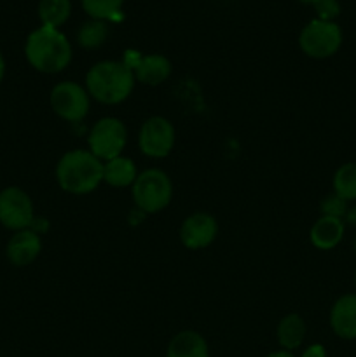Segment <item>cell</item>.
Returning a JSON list of instances; mask_svg holds the SVG:
<instances>
[{
  "label": "cell",
  "mask_w": 356,
  "mask_h": 357,
  "mask_svg": "<svg viewBox=\"0 0 356 357\" xmlns=\"http://www.w3.org/2000/svg\"><path fill=\"white\" fill-rule=\"evenodd\" d=\"M135 73L124 61L105 59L86 73V91L101 105H119L128 100L135 87Z\"/></svg>",
  "instance_id": "6da1fadb"
},
{
  "label": "cell",
  "mask_w": 356,
  "mask_h": 357,
  "mask_svg": "<svg viewBox=\"0 0 356 357\" xmlns=\"http://www.w3.org/2000/svg\"><path fill=\"white\" fill-rule=\"evenodd\" d=\"M56 180L68 194H91L103 181V162L89 150H70L56 164Z\"/></svg>",
  "instance_id": "7a4b0ae2"
},
{
  "label": "cell",
  "mask_w": 356,
  "mask_h": 357,
  "mask_svg": "<svg viewBox=\"0 0 356 357\" xmlns=\"http://www.w3.org/2000/svg\"><path fill=\"white\" fill-rule=\"evenodd\" d=\"M28 63L40 73H59L72 61V45L58 28L40 26L24 42Z\"/></svg>",
  "instance_id": "3957f363"
},
{
  "label": "cell",
  "mask_w": 356,
  "mask_h": 357,
  "mask_svg": "<svg viewBox=\"0 0 356 357\" xmlns=\"http://www.w3.org/2000/svg\"><path fill=\"white\" fill-rule=\"evenodd\" d=\"M131 194L140 211L154 215L170 206L173 197V185L163 169L152 167L136 176L135 183L131 185Z\"/></svg>",
  "instance_id": "277c9868"
},
{
  "label": "cell",
  "mask_w": 356,
  "mask_h": 357,
  "mask_svg": "<svg viewBox=\"0 0 356 357\" xmlns=\"http://www.w3.org/2000/svg\"><path fill=\"white\" fill-rule=\"evenodd\" d=\"M342 30L334 21L313 20L302 28L299 35V47L306 56L325 59L341 49Z\"/></svg>",
  "instance_id": "5b68a950"
},
{
  "label": "cell",
  "mask_w": 356,
  "mask_h": 357,
  "mask_svg": "<svg viewBox=\"0 0 356 357\" xmlns=\"http://www.w3.org/2000/svg\"><path fill=\"white\" fill-rule=\"evenodd\" d=\"M126 143H128V129L122 124V121L115 117L100 119L87 135L89 152L101 162L122 155Z\"/></svg>",
  "instance_id": "8992f818"
},
{
  "label": "cell",
  "mask_w": 356,
  "mask_h": 357,
  "mask_svg": "<svg viewBox=\"0 0 356 357\" xmlns=\"http://www.w3.org/2000/svg\"><path fill=\"white\" fill-rule=\"evenodd\" d=\"M51 108L59 119L68 122H80L91 108V96L80 84L65 80L52 87L49 94Z\"/></svg>",
  "instance_id": "52a82bcc"
},
{
  "label": "cell",
  "mask_w": 356,
  "mask_h": 357,
  "mask_svg": "<svg viewBox=\"0 0 356 357\" xmlns=\"http://www.w3.org/2000/svg\"><path fill=\"white\" fill-rule=\"evenodd\" d=\"M175 139H177L175 126L159 115L147 119L138 132L140 150L150 159H164L170 155L175 146Z\"/></svg>",
  "instance_id": "ba28073f"
},
{
  "label": "cell",
  "mask_w": 356,
  "mask_h": 357,
  "mask_svg": "<svg viewBox=\"0 0 356 357\" xmlns=\"http://www.w3.org/2000/svg\"><path fill=\"white\" fill-rule=\"evenodd\" d=\"M34 202L30 195L17 187L0 192V223L9 230H27L34 225Z\"/></svg>",
  "instance_id": "9c48e42d"
},
{
  "label": "cell",
  "mask_w": 356,
  "mask_h": 357,
  "mask_svg": "<svg viewBox=\"0 0 356 357\" xmlns=\"http://www.w3.org/2000/svg\"><path fill=\"white\" fill-rule=\"evenodd\" d=\"M218 236V223L209 213H194L180 227V241L187 250L198 251L208 248Z\"/></svg>",
  "instance_id": "30bf717a"
},
{
  "label": "cell",
  "mask_w": 356,
  "mask_h": 357,
  "mask_svg": "<svg viewBox=\"0 0 356 357\" xmlns=\"http://www.w3.org/2000/svg\"><path fill=\"white\" fill-rule=\"evenodd\" d=\"M42 251V241L35 230H20L9 239L6 248L7 260L16 267H27L34 264Z\"/></svg>",
  "instance_id": "8fae6325"
},
{
  "label": "cell",
  "mask_w": 356,
  "mask_h": 357,
  "mask_svg": "<svg viewBox=\"0 0 356 357\" xmlns=\"http://www.w3.org/2000/svg\"><path fill=\"white\" fill-rule=\"evenodd\" d=\"M128 66L135 73V79L145 86H159L171 75V63L163 54L136 56Z\"/></svg>",
  "instance_id": "7c38bea8"
},
{
  "label": "cell",
  "mask_w": 356,
  "mask_h": 357,
  "mask_svg": "<svg viewBox=\"0 0 356 357\" xmlns=\"http://www.w3.org/2000/svg\"><path fill=\"white\" fill-rule=\"evenodd\" d=\"M330 326L339 338H356V295H344L332 305Z\"/></svg>",
  "instance_id": "4fadbf2b"
},
{
  "label": "cell",
  "mask_w": 356,
  "mask_h": 357,
  "mask_svg": "<svg viewBox=\"0 0 356 357\" xmlns=\"http://www.w3.org/2000/svg\"><path fill=\"white\" fill-rule=\"evenodd\" d=\"M344 222L341 218H332V216H321L311 227L309 239L316 250L328 251L334 250L344 237Z\"/></svg>",
  "instance_id": "5bb4252c"
},
{
  "label": "cell",
  "mask_w": 356,
  "mask_h": 357,
  "mask_svg": "<svg viewBox=\"0 0 356 357\" xmlns=\"http://www.w3.org/2000/svg\"><path fill=\"white\" fill-rule=\"evenodd\" d=\"M166 357H209L208 344L198 331H180L171 338Z\"/></svg>",
  "instance_id": "9a60e30c"
},
{
  "label": "cell",
  "mask_w": 356,
  "mask_h": 357,
  "mask_svg": "<svg viewBox=\"0 0 356 357\" xmlns=\"http://www.w3.org/2000/svg\"><path fill=\"white\" fill-rule=\"evenodd\" d=\"M138 171L129 157L119 155L115 159L103 162V181L114 188L131 187L135 183Z\"/></svg>",
  "instance_id": "2e32d148"
},
{
  "label": "cell",
  "mask_w": 356,
  "mask_h": 357,
  "mask_svg": "<svg viewBox=\"0 0 356 357\" xmlns=\"http://www.w3.org/2000/svg\"><path fill=\"white\" fill-rule=\"evenodd\" d=\"M276 337L285 351H293L300 347L306 338V323L299 314H288L279 321L276 328Z\"/></svg>",
  "instance_id": "e0dca14e"
},
{
  "label": "cell",
  "mask_w": 356,
  "mask_h": 357,
  "mask_svg": "<svg viewBox=\"0 0 356 357\" xmlns=\"http://www.w3.org/2000/svg\"><path fill=\"white\" fill-rule=\"evenodd\" d=\"M72 13V3L70 0H40L38 2V17L42 21V26L58 28L66 23Z\"/></svg>",
  "instance_id": "ac0fdd59"
},
{
  "label": "cell",
  "mask_w": 356,
  "mask_h": 357,
  "mask_svg": "<svg viewBox=\"0 0 356 357\" xmlns=\"http://www.w3.org/2000/svg\"><path fill=\"white\" fill-rule=\"evenodd\" d=\"M108 26L101 20H89L77 31V42L84 49H98L107 42Z\"/></svg>",
  "instance_id": "d6986e66"
},
{
  "label": "cell",
  "mask_w": 356,
  "mask_h": 357,
  "mask_svg": "<svg viewBox=\"0 0 356 357\" xmlns=\"http://www.w3.org/2000/svg\"><path fill=\"white\" fill-rule=\"evenodd\" d=\"M334 194L344 201L356 199V162H348L339 167L334 174Z\"/></svg>",
  "instance_id": "ffe728a7"
},
{
  "label": "cell",
  "mask_w": 356,
  "mask_h": 357,
  "mask_svg": "<svg viewBox=\"0 0 356 357\" xmlns=\"http://www.w3.org/2000/svg\"><path fill=\"white\" fill-rule=\"evenodd\" d=\"M80 2L91 20L119 21L124 0H80Z\"/></svg>",
  "instance_id": "44dd1931"
},
{
  "label": "cell",
  "mask_w": 356,
  "mask_h": 357,
  "mask_svg": "<svg viewBox=\"0 0 356 357\" xmlns=\"http://www.w3.org/2000/svg\"><path fill=\"white\" fill-rule=\"evenodd\" d=\"M321 216H332V218H346L348 213V201L339 197L337 194H330L321 201Z\"/></svg>",
  "instance_id": "7402d4cb"
},
{
  "label": "cell",
  "mask_w": 356,
  "mask_h": 357,
  "mask_svg": "<svg viewBox=\"0 0 356 357\" xmlns=\"http://www.w3.org/2000/svg\"><path fill=\"white\" fill-rule=\"evenodd\" d=\"M313 7L318 14V20L321 21H334L341 13V6L337 0H316Z\"/></svg>",
  "instance_id": "603a6c76"
},
{
  "label": "cell",
  "mask_w": 356,
  "mask_h": 357,
  "mask_svg": "<svg viewBox=\"0 0 356 357\" xmlns=\"http://www.w3.org/2000/svg\"><path fill=\"white\" fill-rule=\"evenodd\" d=\"M300 357H327V351H325L323 345L314 344L311 345V347H307Z\"/></svg>",
  "instance_id": "cb8c5ba5"
},
{
  "label": "cell",
  "mask_w": 356,
  "mask_h": 357,
  "mask_svg": "<svg viewBox=\"0 0 356 357\" xmlns=\"http://www.w3.org/2000/svg\"><path fill=\"white\" fill-rule=\"evenodd\" d=\"M346 222L351 223V225H356V206L348 209V213H346Z\"/></svg>",
  "instance_id": "d4e9b609"
},
{
  "label": "cell",
  "mask_w": 356,
  "mask_h": 357,
  "mask_svg": "<svg viewBox=\"0 0 356 357\" xmlns=\"http://www.w3.org/2000/svg\"><path fill=\"white\" fill-rule=\"evenodd\" d=\"M267 357H295V356H293L292 352H290V351H285V349H283V351L271 352V354H269Z\"/></svg>",
  "instance_id": "484cf974"
},
{
  "label": "cell",
  "mask_w": 356,
  "mask_h": 357,
  "mask_svg": "<svg viewBox=\"0 0 356 357\" xmlns=\"http://www.w3.org/2000/svg\"><path fill=\"white\" fill-rule=\"evenodd\" d=\"M3 75H6V61H3V56L0 52V82H2Z\"/></svg>",
  "instance_id": "4316f807"
},
{
  "label": "cell",
  "mask_w": 356,
  "mask_h": 357,
  "mask_svg": "<svg viewBox=\"0 0 356 357\" xmlns=\"http://www.w3.org/2000/svg\"><path fill=\"white\" fill-rule=\"evenodd\" d=\"M299 2H302V3H311V6H313V3L316 2V0H299Z\"/></svg>",
  "instance_id": "83f0119b"
},
{
  "label": "cell",
  "mask_w": 356,
  "mask_h": 357,
  "mask_svg": "<svg viewBox=\"0 0 356 357\" xmlns=\"http://www.w3.org/2000/svg\"><path fill=\"white\" fill-rule=\"evenodd\" d=\"M355 284H356V274H355Z\"/></svg>",
  "instance_id": "f1b7e54d"
}]
</instances>
